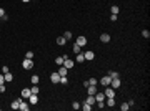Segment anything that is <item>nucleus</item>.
Returning <instances> with one entry per match:
<instances>
[{"mask_svg": "<svg viewBox=\"0 0 150 111\" xmlns=\"http://www.w3.org/2000/svg\"><path fill=\"white\" fill-rule=\"evenodd\" d=\"M22 68H23V70H32V68H34V61L29 60V58H25V60L22 61Z\"/></svg>", "mask_w": 150, "mask_h": 111, "instance_id": "nucleus-1", "label": "nucleus"}, {"mask_svg": "<svg viewBox=\"0 0 150 111\" xmlns=\"http://www.w3.org/2000/svg\"><path fill=\"white\" fill-rule=\"evenodd\" d=\"M110 81H112V78H110V76H109V75H107V76H104V78H100V80H98V83H100V85H104V86H110Z\"/></svg>", "mask_w": 150, "mask_h": 111, "instance_id": "nucleus-2", "label": "nucleus"}, {"mask_svg": "<svg viewBox=\"0 0 150 111\" xmlns=\"http://www.w3.org/2000/svg\"><path fill=\"white\" fill-rule=\"evenodd\" d=\"M107 98H115V90L113 88H109V86H105V93H104Z\"/></svg>", "mask_w": 150, "mask_h": 111, "instance_id": "nucleus-3", "label": "nucleus"}, {"mask_svg": "<svg viewBox=\"0 0 150 111\" xmlns=\"http://www.w3.org/2000/svg\"><path fill=\"white\" fill-rule=\"evenodd\" d=\"M20 95H22V98H23V100H29V96L32 95V91H30V88H23Z\"/></svg>", "mask_w": 150, "mask_h": 111, "instance_id": "nucleus-4", "label": "nucleus"}, {"mask_svg": "<svg viewBox=\"0 0 150 111\" xmlns=\"http://www.w3.org/2000/svg\"><path fill=\"white\" fill-rule=\"evenodd\" d=\"M50 80H52V83H60V75H58V71L50 75Z\"/></svg>", "mask_w": 150, "mask_h": 111, "instance_id": "nucleus-5", "label": "nucleus"}, {"mask_svg": "<svg viewBox=\"0 0 150 111\" xmlns=\"http://www.w3.org/2000/svg\"><path fill=\"white\" fill-rule=\"evenodd\" d=\"M29 103H30V105H37L38 103V95H34V93H32V95L29 96Z\"/></svg>", "mask_w": 150, "mask_h": 111, "instance_id": "nucleus-6", "label": "nucleus"}, {"mask_svg": "<svg viewBox=\"0 0 150 111\" xmlns=\"http://www.w3.org/2000/svg\"><path fill=\"white\" fill-rule=\"evenodd\" d=\"M83 56H85V60H87V61H92V60L95 58V53H93V51H85V53H83Z\"/></svg>", "mask_w": 150, "mask_h": 111, "instance_id": "nucleus-7", "label": "nucleus"}, {"mask_svg": "<svg viewBox=\"0 0 150 111\" xmlns=\"http://www.w3.org/2000/svg\"><path fill=\"white\" fill-rule=\"evenodd\" d=\"M75 43H77L78 46H85V45H87V38H85V37H78Z\"/></svg>", "mask_w": 150, "mask_h": 111, "instance_id": "nucleus-8", "label": "nucleus"}, {"mask_svg": "<svg viewBox=\"0 0 150 111\" xmlns=\"http://www.w3.org/2000/svg\"><path fill=\"white\" fill-rule=\"evenodd\" d=\"M85 103H87V105H90V106H93V105L97 103V101H95V96H93V95H88V98L85 100Z\"/></svg>", "mask_w": 150, "mask_h": 111, "instance_id": "nucleus-9", "label": "nucleus"}, {"mask_svg": "<svg viewBox=\"0 0 150 111\" xmlns=\"http://www.w3.org/2000/svg\"><path fill=\"white\" fill-rule=\"evenodd\" d=\"M74 65H75L74 60H70V58H65V60H63V66H65V68H72Z\"/></svg>", "mask_w": 150, "mask_h": 111, "instance_id": "nucleus-10", "label": "nucleus"}, {"mask_svg": "<svg viewBox=\"0 0 150 111\" xmlns=\"http://www.w3.org/2000/svg\"><path fill=\"white\" fill-rule=\"evenodd\" d=\"M110 86H112L113 90H115V88H120V80H118V78H113L112 81H110Z\"/></svg>", "mask_w": 150, "mask_h": 111, "instance_id": "nucleus-11", "label": "nucleus"}, {"mask_svg": "<svg viewBox=\"0 0 150 111\" xmlns=\"http://www.w3.org/2000/svg\"><path fill=\"white\" fill-rule=\"evenodd\" d=\"M100 41H102V43H109V41H110V35H109V33H102V35H100Z\"/></svg>", "mask_w": 150, "mask_h": 111, "instance_id": "nucleus-12", "label": "nucleus"}, {"mask_svg": "<svg viewBox=\"0 0 150 111\" xmlns=\"http://www.w3.org/2000/svg\"><path fill=\"white\" fill-rule=\"evenodd\" d=\"M87 93H88V95H95V93H97V88H95L93 85H88V86H87Z\"/></svg>", "mask_w": 150, "mask_h": 111, "instance_id": "nucleus-13", "label": "nucleus"}, {"mask_svg": "<svg viewBox=\"0 0 150 111\" xmlns=\"http://www.w3.org/2000/svg\"><path fill=\"white\" fill-rule=\"evenodd\" d=\"M29 108H30V106H29V105H27V103H25V101L22 100V101H20V106H18V110H22V111H29Z\"/></svg>", "mask_w": 150, "mask_h": 111, "instance_id": "nucleus-14", "label": "nucleus"}, {"mask_svg": "<svg viewBox=\"0 0 150 111\" xmlns=\"http://www.w3.org/2000/svg\"><path fill=\"white\" fill-rule=\"evenodd\" d=\"M93 96H95V101H104L105 100V95L104 93H95Z\"/></svg>", "mask_w": 150, "mask_h": 111, "instance_id": "nucleus-15", "label": "nucleus"}, {"mask_svg": "<svg viewBox=\"0 0 150 111\" xmlns=\"http://www.w3.org/2000/svg\"><path fill=\"white\" fill-rule=\"evenodd\" d=\"M23 98H18V100H15L13 103H12V110H18V106H20V101H22Z\"/></svg>", "mask_w": 150, "mask_h": 111, "instance_id": "nucleus-16", "label": "nucleus"}, {"mask_svg": "<svg viewBox=\"0 0 150 111\" xmlns=\"http://www.w3.org/2000/svg\"><path fill=\"white\" fill-rule=\"evenodd\" d=\"M3 78H5V81H13V75L10 73V71L3 73Z\"/></svg>", "mask_w": 150, "mask_h": 111, "instance_id": "nucleus-17", "label": "nucleus"}, {"mask_svg": "<svg viewBox=\"0 0 150 111\" xmlns=\"http://www.w3.org/2000/svg\"><path fill=\"white\" fill-rule=\"evenodd\" d=\"M67 70H69V68L60 66V68H58V75H60V76H67Z\"/></svg>", "mask_w": 150, "mask_h": 111, "instance_id": "nucleus-18", "label": "nucleus"}, {"mask_svg": "<svg viewBox=\"0 0 150 111\" xmlns=\"http://www.w3.org/2000/svg\"><path fill=\"white\" fill-rule=\"evenodd\" d=\"M30 91H32L34 95H38V93H40V88H38V85H34V86L30 88Z\"/></svg>", "mask_w": 150, "mask_h": 111, "instance_id": "nucleus-19", "label": "nucleus"}, {"mask_svg": "<svg viewBox=\"0 0 150 111\" xmlns=\"http://www.w3.org/2000/svg\"><path fill=\"white\" fill-rule=\"evenodd\" d=\"M77 61H78V63H83V61H85L83 53H77Z\"/></svg>", "mask_w": 150, "mask_h": 111, "instance_id": "nucleus-20", "label": "nucleus"}, {"mask_svg": "<svg viewBox=\"0 0 150 111\" xmlns=\"http://www.w3.org/2000/svg\"><path fill=\"white\" fill-rule=\"evenodd\" d=\"M65 41H67V40H65V37H58V38H57V43H58L60 46H62V45H65Z\"/></svg>", "mask_w": 150, "mask_h": 111, "instance_id": "nucleus-21", "label": "nucleus"}, {"mask_svg": "<svg viewBox=\"0 0 150 111\" xmlns=\"http://www.w3.org/2000/svg\"><path fill=\"white\" fill-rule=\"evenodd\" d=\"M128 108H130V105H128V103H122V105H120V110H122V111H127Z\"/></svg>", "mask_w": 150, "mask_h": 111, "instance_id": "nucleus-22", "label": "nucleus"}, {"mask_svg": "<svg viewBox=\"0 0 150 111\" xmlns=\"http://www.w3.org/2000/svg\"><path fill=\"white\" fill-rule=\"evenodd\" d=\"M110 12H112L113 15H117V13H118V12H120V8H118V7H117V5H113L112 8H110Z\"/></svg>", "mask_w": 150, "mask_h": 111, "instance_id": "nucleus-23", "label": "nucleus"}, {"mask_svg": "<svg viewBox=\"0 0 150 111\" xmlns=\"http://www.w3.org/2000/svg\"><path fill=\"white\" fill-rule=\"evenodd\" d=\"M30 81H32L34 85H38V81H40V80H38V76H37V75H34V76L30 78Z\"/></svg>", "mask_w": 150, "mask_h": 111, "instance_id": "nucleus-24", "label": "nucleus"}, {"mask_svg": "<svg viewBox=\"0 0 150 111\" xmlns=\"http://www.w3.org/2000/svg\"><path fill=\"white\" fill-rule=\"evenodd\" d=\"M105 106H115V100H113V98H109V100H107V105H105Z\"/></svg>", "mask_w": 150, "mask_h": 111, "instance_id": "nucleus-25", "label": "nucleus"}, {"mask_svg": "<svg viewBox=\"0 0 150 111\" xmlns=\"http://www.w3.org/2000/svg\"><path fill=\"white\" fill-rule=\"evenodd\" d=\"M55 63L57 65H63V56H57L55 58Z\"/></svg>", "mask_w": 150, "mask_h": 111, "instance_id": "nucleus-26", "label": "nucleus"}, {"mask_svg": "<svg viewBox=\"0 0 150 111\" xmlns=\"http://www.w3.org/2000/svg\"><path fill=\"white\" fill-rule=\"evenodd\" d=\"M60 83H62V85H67V83H69V78H67V76H60Z\"/></svg>", "mask_w": 150, "mask_h": 111, "instance_id": "nucleus-27", "label": "nucleus"}, {"mask_svg": "<svg viewBox=\"0 0 150 111\" xmlns=\"http://www.w3.org/2000/svg\"><path fill=\"white\" fill-rule=\"evenodd\" d=\"M72 50H74V53H80V46H78L77 43H75L74 46H72Z\"/></svg>", "mask_w": 150, "mask_h": 111, "instance_id": "nucleus-28", "label": "nucleus"}, {"mask_svg": "<svg viewBox=\"0 0 150 111\" xmlns=\"http://www.w3.org/2000/svg\"><path fill=\"white\" fill-rule=\"evenodd\" d=\"M72 108H74V110H80V103H78V101H74V103H72Z\"/></svg>", "mask_w": 150, "mask_h": 111, "instance_id": "nucleus-29", "label": "nucleus"}, {"mask_svg": "<svg viewBox=\"0 0 150 111\" xmlns=\"http://www.w3.org/2000/svg\"><path fill=\"white\" fill-rule=\"evenodd\" d=\"M88 83H90V85H93V86H97L98 80H95V78H90V80H88Z\"/></svg>", "mask_w": 150, "mask_h": 111, "instance_id": "nucleus-30", "label": "nucleus"}, {"mask_svg": "<svg viewBox=\"0 0 150 111\" xmlns=\"http://www.w3.org/2000/svg\"><path fill=\"white\" fill-rule=\"evenodd\" d=\"M109 76H110V78H118V73H117V71H110V73H109Z\"/></svg>", "mask_w": 150, "mask_h": 111, "instance_id": "nucleus-31", "label": "nucleus"}, {"mask_svg": "<svg viewBox=\"0 0 150 111\" xmlns=\"http://www.w3.org/2000/svg\"><path fill=\"white\" fill-rule=\"evenodd\" d=\"M97 108H100V110L105 108V103H104V101H97Z\"/></svg>", "mask_w": 150, "mask_h": 111, "instance_id": "nucleus-32", "label": "nucleus"}, {"mask_svg": "<svg viewBox=\"0 0 150 111\" xmlns=\"http://www.w3.org/2000/svg\"><path fill=\"white\" fill-rule=\"evenodd\" d=\"M63 37H65V40H70V38H72V32H65Z\"/></svg>", "mask_w": 150, "mask_h": 111, "instance_id": "nucleus-33", "label": "nucleus"}, {"mask_svg": "<svg viewBox=\"0 0 150 111\" xmlns=\"http://www.w3.org/2000/svg\"><path fill=\"white\" fill-rule=\"evenodd\" d=\"M90 110H92V106L87 105V103H83V111H90Z\"/></svg>", "mask_w": 150, "mask_h": 111, "instance_id": "nucleus-34", "label": "nucleus"}, {"mask_svg": "<svg viewBox=\"0 0 150 111\" xmlns=\"http://www.w3.org/2000/svg\"><path fill=\"white\" fill-rule=\"evenodd\" d=\"M25 58H29V60H32V58H34V53H32V51H27V55H25Z\"/></svg>", "mask_w": 150, "mask_h": 111, "instance_id": "nucleus-35", "label": "nucleus"}, {"mask_svg": "<svg viewBox=\"0 0 150 111\" xmlns=\"http://www.w3.org/2000/svg\"><path fill=\"white\" fill-rule=\"evenodd\" d=\"M142 35H144L145 38H149L150 37V32H149V30H144V32H142Z\"/></svg>", "mask_w": 150, "mask_h": 111, "instance_id": "nucleus-36", "label": "nucleus"}, {"mask_svg": "<svg viewBox=\"0 0 150 111\" xmlns=\"http://www.w3.org/2000/svg\"><path fill=\"white\" fill-rule=\"evenodd\" d=\"M5 90H7V88H5V83H2V85H0V93H5Z\"/></svg>", "mask_w": 150, "mask_h": 111, "instance_id": "nucleus-37", "label": "nucleus"}, {"mask_svg": "<svg viewBox=\"0 0 150 111\" xmlns=\"http://www.w3.org/2000/svg\"><path fill=\"white\" fill-rule=\"evenodd\" d=\"M3 15H5V10H3V8H0V18H2Z\"/></svg>", "mask_w": 150, "mask_h": 111, "instance_id": "nucleus-38", "label": "nucleus"}, {"mask_svg": "<svg viewBox=\"0 0 150 111\" xmlns=\"http://www.w3.org/2000/svg\"><path fill=\"white\" fill-rule=\"evenodd\" d=\"M2 83H5V78H3V75H0V85Z\"/></svg>", "mask_w": 150, "mask_h": 111, "instance_id": "nucleus-39", "label": "nucleus"}, {"mask_svg": "<svg viewBox=\"0 0 150 111\" xmlns=\"http://www.w3.org/2000/svg\"><path fill=\"white\" fill-rule=\"evenodd\" d=\"M22 2H25V3H27V2H30V0H22Z\"/></svg>", "mask_w": 150, "mask_h": 111, "instance_id": "nucleus-40", "label": "nucleus"}]
</instances>
